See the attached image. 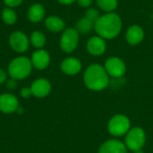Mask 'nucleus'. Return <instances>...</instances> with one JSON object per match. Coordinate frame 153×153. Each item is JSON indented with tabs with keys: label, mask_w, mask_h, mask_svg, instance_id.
I'll return each mask as SVG.
<instances>
[{
	"label": "nucleus",
	"mask_w": 153,
	"mask_h": 153,
	"mask_svg": "<svg viewBox=\"0 0 153 153\" xmlns=\"http://www.w3.org/2000/svg\"><path fill=\"white\" fill-rule=\"evenodd\" d=\"M97 33L104 39H113L117 37L122 28V22L117 13H107L98 19L94 24Z\"/></svg>",
	"instance_id": "obj_1"
},
{
	"label": "nucleus",
	"mask_w": 153,
	"mask_h": 153,
	"mask_svg": "<svg viewBox=\"0 0 153 153\" xmlns=\"http://www.w3.org/2000/svg\"><path fill=\"white\" fill-rule=\"evenodd\" d=\"M83 80L88 89L96 91L104 90L109 82L108 74L105 68L98 64H93L85 70Z\"/></svg>",
	"instance_id": "obj_2"
},
{
	"label": "nucleus",
	"mask_w": 153,
	"mask_h": 153,
	"mask_svg": "<svg viewBox=\"0 0 153 153\" xmlns=\"http://www.w3.org/2000/svg\"><path fill=\"white\" fill-rule=\"evenodd\" d=\"M30 59L26 56H18L13 59L8 65V74L11 78L15 80H23L27 78L32 71Z\"/></svg>",
	"instance_id": "obj_3"
},
{
	"label": "nucleus",
	"mask_w": 153,
	"mask_h": 153,
	"mask_svg": "<svg viewBox=\"0 0 153 153\" xmlns=\"http://www.w3.org/2000/svg\"><path fill=\"white\" fill-rule=\"evenodd\" d=\"M146 135L144 131L140 127L130 129L126 136V146L134 152L140 151L145 143Z\"/></svg>",
	"instance_id": "obj_4"
},
{
	"label": "nucleus",
	"mask_w": 153,
	"mask_h": 153,
	"mask_svg": "<svg viewBox=\"0 0 153 153\" xmlns=\"http://www.w3.org/2000/svg\"><path fill=\"white\" fill-rule=\"evenodd\" d=\"M108 129L110 134L122 136L130 130V120L124 115H116L109 120Z\"/></svg>",
	"instance_id": "obj_5"
},
{
	"label": "nucleus",
	"mask_w": 153,
	"mask_h": 153,
	"mask_svg": "<svg viewBox=\"0 0 153 153\" xmlns=\"http://www.w3.org/2000/svg\"><path fill=\"white\" fill-rule=\"evenodd\" d=\"M79 42V34L75 29L68 28L62 34L60 39V47L63 51L65 53L73 52L78 45Z\"/></svg>",
	"instance_id": "obj_6"
},
{
	"label": "nucleus",
	"mask_w": 153,
	"mask_h": 153,
	"mask_svg": "<svg viewBox=\"0 0 153 153\" xmlns=\"http://www.w3.org/2000/svg\"><path fill=\"white\" fill-rule=\"evenodd\" d=\"M10 47L17 53H23L27 51L30 46L28 37L22 31H14L9 38Z\"/></svg>",
	"instance_id": "obj_7"
},
{
	"label": "nucleus",
	"mask_w": 153,
	"mask_h": 153,
	"mask_svg": "<svg viewBox=\"0 0 153 153\" xmlns=\"http://www.w3.org/2000/svg\"><path fill=\"white\" fill-rule=\"evenodd\" d=\"M105 70L108 75L119 78L126 73V65L120 58L110 57L105 63Z\"/></svg>",
	"instance_id": "obj_8"
},
{
	"label": "nucleus",
	"mask_w": 153,
	"mask_h": 153,
	"mask_svg": "<svg viewBox=\"0 0 153 153\" xmlns=\"http://www.w3.org/2000/svg\"><path fill=\"white\" fill-rule=\"evenodd\" d=\"M19 108V100L12 93H3L0 95V111L4 114L16 112Z\"/></svg>",
	"instance_id": "obj_9"
},
{
	"label": "nucleus",
	"mask_w": 153,
	"mask_h": 153,
	"mask_svg": "<svg viewBox=\"0 0 153 153\" xmlns=\"http://www.w3.org/2000/svg\"><path fill=\"white\" fill-rule=\"evenodd\" d=\"M30 89L32 95L36 98H45L51 91V84L48 80L45 78H39L31 83Z\"/></svg>",
	"instance_id": "obj_10"
},
{
	"label": "nucleus",
	"mask_w": 153,
	"mask_h": 153,
	"mask_svg": "<svg viewBox=\"0 0 153 153\" xmlns=\"http://www.w3.org/2000/svg\"><path fill=\"white\" fill-rule=\"evenodd\" d=\"M30 61L33 67H35L38 70H44L49 65L50 56L46 50L38 49L35 52H33Z\"/></svg>",
	"instance_id": "obj_11"
},
{
	"label": "nucleus",
	"mask_w": 153,
	"mask_h": 153,
	"mask_svg": "<svg viewBox=\"0 0 153 153\" xmlns=\"http://www.w3.org/2000/svg\"><path fill=\"white\" fill-rule=\"evenodd\" d=\"M98 153H127L126 146L118 140H108L99 149Z\"/></svg>",
	"instance_id": "obj_12"
},
{
	"label": "nucleus",
	"mask_w": 153,
	"mask_h": 153,
	"mask_svg": "<svg viewBox=\"0 0 153 153\" xmlns=\"http://www.w3.org/2000/svg\"><path fill=\"white\" fill-rule=\"evenodd\" d=\"M82 69V64L75 57H67L61 64V70L67 75H74Z\"/></svg>",
	"instance_id": "obj_13"
},
{
	"label": "nucleus",
	"mask_w": 153,
	"mask_h": 153,
	"mask_svg": "<svg viewBox=\"0 0 153 153\" xmlns=\"http://www.w3.org/2000/svg\"><path fill=\"white\" fill-rule=\"evenodd\" d=\"M87 49L93 56H100L106 50V43L100 37H92L87 42Z\"/></svg>",
	"instance_id": "obj_14"
},
{
	"label": "nucleus",
	"mask_w": 153,
	"mask_h": 153,
	"mask_svg": "<svg viewBox=\"0 0 153 153\" xmlns=\"http://www.w3.org/2000/svg\"><path fill=\"white\" fill-rule=\"evenodd\" d=\"M45 16V8L41 4L35 3L28 10V18L31 22H40Z\"/></svg>",
	"instance_id": "obj_15"
},
{
	"label": "nucleus",
	"mask_w": 153,
	"mask_h": 153,
	"mask_svg": "<svg viewBox=\"0 0 153 153\" xmlns=\"http://www.w3.org/2000/svg\"><path fill=\"white\" fill-rule=\"evenodd\" d=\"M143 30L138 25L131 26L126 32V40L131 45H136L140 43L143 39Z\"/></svg>",
	"instance_id": "obj_16"
},
{
	"label": "nucleus",
	"mask_w": 153,
	"mask_h": 153,
	"mask_svg": "<svg viewBox=\"0 0 153 153\" xmlns=\"http://www.w3.org/2000/svg\"><path fill=\"white\" fill-rule=\"evenodd\" d=\"M45 25L47 29L52 32H58L64 30L65 22L64 21L56 16H49L45 21Z\"/></svg>",
	"instance_id": "obj_17"
},
{
	"label": "nucleus",
	"mask_w": 153,
	"mask_h": 153,
	"mask_svg": "<svg viewBox=\"0 0 153 153\" xmlns=\"http://www.w3.org/2000/svg\"><path fill=\"white\" fill-rule=\"evenodd\" d=\"M30 42L31 43V45L36 48H41L45 43H46V37L45 35L39 30L33 31L30 35Z\"/></svg>",
	"instance_id": "obj_18"
},
{
	"label": "nucleus",
	"mask_w": 153,
	"mask_h": 153,
	"mask_svg": "<svg viewBox=\"0 0 153 153\" xmlns=\"http://www.w3.org/2000/svg\"><path fill=\"white\" fill-rule=\"evenodd\" d=\"M2 19L4 23L8 25L14 24L17 21V14L11 7H5L2 11Z\"/></svg>",
	"instance_id": "obj_19"
},
{
	"label": "nucleus",
	"mask_w": 153,
	"mask_h": 153,
	"mask_svg": "<svg viewBox=\"0 0 153 153\" xmlns=\"http://www.w3.org/2000/svg\"><path fill=\"white\" fill-rule=\"evenodd\" d=\"M94 26V23L92 22H91L89 19H87L86 17L80 19L77 23H76V30L81 32V33H88L92 27Z\"/></svg>",
	"instance_id": "obj_20"
},
{
	"label": "nucleus",
	"mask_w": 153,
	"mask_h": 153,
	"mask_svg": "<svg viewBox=\"0 0 153 153\" xmlns=\"http://www.w3.org/2000/svg\"><path fill=\"white\" fill-rule=\"evenodd\" d=\"M98 5L106 12H111L117 6V0H97Z\"/></svg>",
	"instance_id": "obj_21"
},
{
	"label": "nucleus",
	"mask_w": 153,
	"mask_h": 153,
	"mask_svg": "<svg viewBox=\"0 0 153 153\" xmlns=\"http://www.w3.org/2000/svg\"><path fill=\"white\" fill-rule=\"evenodd\" d=\"M86 18L89 19L91 22H92L95 24V22H96L98 21V19L100 18V13H99V12H98L96 9L91 8V9H89V10L86 12Z\"/></svg>",
	"instance_id": "obj_22"
},
{
	"label": "nucleus",
	"mask_w": 153,
	"mask_h": 153,
	"mask_svg": "<svg viewBox=\"0 0 153 153\" xmlns=\"http://www.w3.org/2000/svg\"><path fill=\"white\" fill-rule=\"evenodd\" d=\"M18 83H17V80L13 79V78H10L7 79L5 82V87L9 90V91H13L17 88Z\"/></svg>",
	"instance_id": "obj_23"
},
{
	"label": "nucleus",
	"mask_w": 153,
	"mask_h": 153,
	"mask_svg": "<svg viewBox=\"0 0 153 153\" xmlns=\"http://www.w3.org/2000/svg\"><path fill=\"white\" fill-rule=\"evenodd\" d=\"M20 94H21V96H22L23 99H28V98H30V96H33V95H32V91H31L30 87H23V88L21 90Z\"/></svg>",
	"instance_id": "obj_24"
},
{
	"label": "nucleus",
	"mask_w": 153,
	"mask_h": 153,
	"mask_svg": "<svg viewBox=\"0 0 153 153\" xmlns=\"http://www.w3.org/2000/svg\"><path fill=\"white\" fill-rule=\"evenodd\" d=\"M22 1L23 0H4V3L7 7L13 8V7L20 5L22 3Z\"/></svg>",
	"instance_id": "obj_25"
},
{
	"label": "nucleus",
	"mask_w": 153,
	"mask_h": 153,
	"mask_svg": "<svg viewBox=\"0 0 153 153\" xmlns=\"http://www.w3.org/2000/svg\"><path fill=\"white\" fill-rule=\"evenodd\" d=\"M7 80V74L4 70L0 68V84H3Z\"/></svg>",
	"instance_id": "obj_26"
},
{
	"label": "nucleus",
	"mask_w": 153,
	"mask_h": 153,
	"mask_svg": "<svg viewBox=\"0 0 153 153\" xmlns=\"http://www.w3.org/2000/svg\"><path fill=\"white\" fill-rule=\"evenodd\" d=\"M78 3L82 7H88L91 4L92 0H78Z\"/></svg>",
	"instance_id": "obj_27"
},
{
	"label": "nucleus",
	"mask_w": 153,
	"mask_h": 153,
	"mask_svg": "<svg viewBox=\"0 0 153 153\" xmlns=\"http://www.w3.org/2000/svg\"><path fill=\"white\" fill-rule=\"evenodd\" d=\"M75 0H58L59 3L63 4H71L74 2Z\"/></svg>",
	"instance_id": "obj_28"
}]
</instances>
